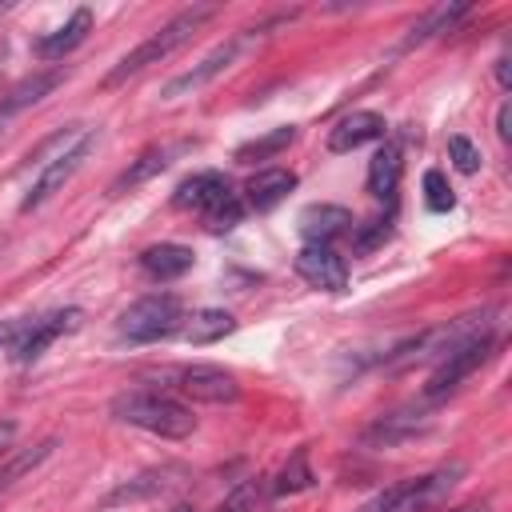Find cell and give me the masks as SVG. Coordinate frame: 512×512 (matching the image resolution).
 I'll list each match as a JSON object with an SVG mask.
<instances>
[{"mask_svg":"<svg viewBox=\"0 0 512 512\" xmlns=\"http://www.w3.org/2000/svg\"><path fill=\"white\" fill-rule=\"evenodd\" d=\"M460 468H436V472H424V476H412V480H400L392 488H384L376 500H368L360 512H424L432 508L452 484H456Z\"/></svg>","mask_w":512,"mask_h":512,"instance_id":"6","label":"cell"},{"mask_svg":"<svg viewBox=\"0 0 512 512\" xmlns=\"http://www.w3.org/2000/svg\"><path fill=\"white\" fill-rule=\"evenodd\" d=\"M144 380H156L160 388H172L196 404H232L240 396V384L228 368L220 364H172V368H152Z\"/></svg>","mask_w":512,"mask_h":512,"instance_id":"4","label":"cell"},{"mask_svg":"<svg viewBox=\"0 0 512 512\" xmlns=\"http://www.w3.org/2000/svg\"><path fill=\"white\" fill-rule=\"evenodd\" d=\"M464 12H468V4H440V8H432V12H428L420 24H412V28H408V44H424L428 36L448 32V28H452V24H456Z\"/></svg>","mask_w":512,"mask_h":512,"instance_id":"25","label":"cell"},{"mask_svg":"<svg viewBox=\"0 0 512 512\" xmlns=\"http://www.w3.org/2000/svg\"><path fill=\"white\" fill-rule=\"evenodd\" d=\"M20 332V320H0V352H8V344L16 340Z\"/></svg>","mask_w":512,"mask_h":512,"instance_id":"32","label":"cell"},{"mask_svg":"<svg viewBox=\"0 0 512 512\" xmlns=\"http://www.w3.org/2000/svg\"><path fill=\"white\" fill-rule=\"evenodd\" d=\"M4 12H8V4H0V16H4Z\"/></svg>","mask_w":512,"mask_h":512,"instance_id":"38","label":"cell"},{"mask_svg":"<svg viewBox=\"0 0 512 512\" xmlns=\"http://www.w3.org/2000/svg\"><path fill=\"white\" fill-rule=\"evenodd\" d=\"M108 412H112V420L132 424V428H144V432L164 436V440H184L196 428L192 408L180 404L176 396L160 392V388H128V392H116L112 404H108Z\"/></svg>","mask_w":512,"mask_h":512,"instance_id":"1","label":"cell"},{"mask_svg":"<svg viewBox=\"0 0 512 512\" xmlns=\"http://www.w3.org/2000/svg\"><path fill=\"white\" fill-rule=\"evenodd\" d=\"M228 196H236V192H232V184H228L224 172H192V176H184L176 184V196L172 200H176V208H192V212L208 216Z\"/></svg>","mask_w":512,"mask_h":512,"instance_id":"13","label":"cell"},{"mask_svg":"<svg viewBox=\"0 0 512 512\" xmlns=\"http://www.w3.org/2000/svg\"><path fill=\"white\" fill-rule=\"evenodd\" d=\"M192 264H196L192 248H188V244H172V240L152 244V248L140 252V268H144V276H152V280H160V284L180 280Z\"/></svg>","mask_w":512,"mask_h":512,"instance_id":"18","label":"cell"},{"mask_svg":"<svg viewBox=\"0 0 512 512\" xmlns=\"http://www.w3.org/2000/svg\"><path fill=\"white\" fill-rule=\"evenodd\" d=\"M296 276L320 292H340L348 284V264L336 248L328 244H304L296 252Z\"/></svg>","mask_w":512,"mask_h":512,"instance_id":"11","label":"cell"},{"mask_svg":"<svg viewBox=\"0 0 512 512\" xmlns=\"http://www.w3.org/2000/svg\"><path fill=\"white\" fill-rule=\"evenodd\" d=\"M240 216H244V200L240 196H228L224 204H216L208 216H200L204 224H208V232H232L236 224H240Z\"/></svg>","mask_w":512,"mask_h":512,"instance_id":"29","label":"cell"},{"mask_svg":"<svg viewBox=\"0 0 512 512\" xmlns=\"http://www.w3.org/2000/svg\"><path fill=\"white\" fill-rule=\"evenodd\" d=\"M312 468H308V448H296L292 456H288V464L280 468V476H276V496H292V492H304V488H312Z\"/></svg>","mask_w":512,"mask_h":512,"instance_id":"26","label":"cell"},{"mask_svg":"<svg viewBox=\"0 0 512 512\" xmlns=\"http://www.w3.org/2000/svg\"><path fill=\"white\" fill-rule=\"evenodd\" d=\"M240 48H244V36H232V40H224V44H216L200 64H192L188 72H180V76H172L168 84H164V100H180V96H192V92H200L204 84H212L220 72H228L232 64H236V56H240Z\"/></svg>","mask_w":512,"mask_h":512,"instance_id":"10","label":"cell"},{"mask_svg":"<svg viewBox=\"0 0 512 512\" xmlns=\"http://www.w3.org/2000/svg\"><path fill=\"white\" fill-rule=\"evenodd\" d=\"M448 512H488V504H460V508H448Z\"/></svg>","mask_w":512,"mask_h":512,"instance_id":"36","label":"cell"},{"mask_svg":"<svg viewBox=\"0 0 512 512\" xmlns=\"http://www.w3.org/2000/svg\"><path fill=\"white\" fill-rule=\"evenodd\" d=\"M180 300L172 292H152V296H140L136 304H128L116 320V340L124 344H152V340H164L172 332H180Z\"/></svg>","mask_w":512,"mask_h":512,"instance_id":"5","label":"cell"},{"mask_svg":"<svg viewBox=\"0 0 512 512\" xmlns=\"http://www.w3.org/2000/svg\"><path fill=\"white\" fill-rule=\"evenodd\" d=\"M12 436H16V424H12V420H4V424H0V452L8 448V440H12Z\"/></svg>","mask_w":512,"mask_h":512,"instance_id":"34","label":"cell"},{"mask_svg":"<svg viewBox=\"0 0 512 512\" xmlns=\"http://www.w3.org/2000/svg\"><path fill=\"white\" fill-rule=\"evenodd\" d=\"M216 16V4H192V8H184V12H176L160 32H152L144 44H136L108 76H104V88H116V84H124L128 76H136V72H144L148 64H160V60H168L176 48H184L188 40H192V32H200V24L204 20H212Z\"/></svg>","mask_w":512,"mask_h":512,"instance_id":"2","label":"cell"},{"mask_svg":"<svg viewBox=\"0 0 512 512\" xmlns=\"http://www.w3.org/2000/svg\"><path fill=\"white\" fill-rule=\"evenodd\" d=\"M256 500H260V480L248 476V480H240V484L216 504V512H256Z\"/></svg>","mask_w":512,"mask_h":512,"instance_id":"28","label":"cell"},{"mask_svg":"<svg viewBox=\"0 0 512 512\" xmlns=\"http://www.w3.org/2000/svg\"><path fill=\"white\" fill-rule=\"evenodd\" d=\"M88 28H92V12H88V8H76L60 28H52V32H44V36H36L32 52H36L40 60H64L76 44H84Z\"/></svg>","mask_w":512,"mask_h":512,"instance_id":"16","label":"cell"},{"mask_svg":"<svg viewBox=\"0 0 512 512\" xmlns=\"http://www.w3.org/2000/svg\"><path fill=\"white\" fill-rule=\"evenodd\" d=\"M172 512H192V508H188V504H180V508H172Z\"/></svg>","mask_w":512,"mask_h":512,"instance_id":"37","label":"cell"},{"mask_svg":"<svg viewBox=\"0 0 512 512\" xmlns=\"http://www.w3.org/2000/svg\"><path fill=\"white\" fill-rule=\"evenodd\" d=\"M424 204H428V212H448L456 204V196H452V188H448V180H444L440 168H428L424 172Z\"/></svg>","mask_w":512,"mask_h":512,"instance_id":"27","label":"cell"},{"mask_svg":"<svg viewBox=\"0 0 512 512\" xmlns=\"http://www.w3.org/2000/svg\"><path fill=\"white\" fill-rule=\"evenodd\" d=\"M496 80H500V88H508V56L496 60Z\"/></svg>","mask_w":512,"mask_h":512,"instance_id":"35","label":"cell"},{"mask_svg":"<svg viewBox=\"0 0 512 512\" xmlns=\"http://www.w3.org/2000/svg\"><path fill=\"white\" fill-rule=\"evenodd\" d=\"M384 236H388V220H372V228L356 236V252H372V248H376Z\"/></svg>","mask_w":512,"mask_h":512,"instance_id":"31","label":"cell"},{"mask_svg":"<svg viewBox=\"0 0 512 512\" xmlns=\"http://www.w3.org/2000/svg\"><path fill=\"white\" fill-rule=\"evenodd\" d=\"M488 328H492V308H484V312H464V316H456V320H448V324H440V328H428V332H420V336L396 344V348L388 352V364H392V368L436 364V360H444L456 344H464V340H472L476 332H488Z\"/></svg>","mask_w":512,"mask_h":512,"instance_id":"3","label":"cell"},{"mask_svg":"<svg viewBox=\"0 0 512 512\" xmlns=\"http://www.w3.org/2000/svg\"><path fill=\"white\" fill-rule=\"evenodd\" d=\"M388 136V120L380 112H348L340 116L332 128H328V152H352V148H364L372 140H384Z\"/></svg>","mask_w":512,"mask_h":512,"instance_id":"12","label":"cell"},{"mask_svg":"<svg viewBox=\"0 0 512 512\" xmlns=\"http://www.w3.org/2000/svg\"><path fill=\"white\" fill-rule=\"evenodd\" d=\"M496 132H500V140L512 136V128H508V104H500V112H496Z\"/></svg>","mask_w":512,"mask_h":512,"instance_id":"33","label":"cell"},{"mask_svg":"<svg viewBox=\"0 0 512 512\" xmlns=\"http://www.w3.org/2000/svg\"><path fill=\"white\" fill-rule=\"evenodd\" d=\"M428 428V416L424 412H388L380 416L376 424L364 428V444H376V448H392L400 440H412Z\"/></svg>","mask_w":512,"mask_h":512,"instance_id":"19","label":"cell"},{"mask_svg":"<svg viewBox=\"0 0 512 512\" xmlns=\"http://www.w3.org/2000/svg\"><path fill=\"white\" fill-rule=\"evenodd\" d=\"M492 348H496L492 328H488V332H476V336L464 340V344H456L444 360H436V368H432V376H428V384H424V400H444L448 392H456V388L492 356Z\"/></svg>","mask_w":512,"mask_h":512,"instance_id":"7","label":"cell"},{"mask_svg":"<svg viewBox=\"0 0 512 512\" xmlns=\"http://www.w3.org/2000/svg\"><path fill=\"white\" fill-rule=\"evenodd\" d=\"M80 328V308H56L48 316H32V320H20V332L16 340L8 344V356L16 364H36L60 336L76 332Z\"/></svg>","mask_w":512,"mask_h":512,"instance_id":"8","label":"cell"},{"mask_svg":"<svg viewBox=\"0 0 512 512\" xmlns=\"http://www.w3.org/2000/svg\"><path fill=\"white\" fill-rule=\"evenodd\" d=\"M448 156L460 172H476L480 168V148L468 136H448Z\"/></svg>","mask_w":512,"mask_h":512,"instance_id":"30","label":"cell"},{"mask_svg":"<svg viewBox=\"0 0 512 512\" xmlns=\"http://www.w3.org/2000/svg\"><path fill=\"white\" fill-rule=\"evenodd\" d=\"M296 140V128L292 124H280V128H268V132H260L256 140H248V144H240L236 148V160L240 164H256V160H272V156H280L288 144Z\"/></svg>","mask_w":512,"mask_h":512,"instance_id":"23","label":"cell"},{"mask_svg":"<svg viewBox=\"0 0 512 512\" xmlns=\"http://www.w3.org/2000/svg\"><path fill=\"white\" fill-rule=\"evenodd\" d=\"M52 448H56V440H40L36 448H24V452H16L4 468H0V496L20 480V476H28V472H36L48 456H52Z\"/></svg>","mask_w":512,"mask_h":512,"instance_id":"24","label":"cell"},{"mask_svg":"<svg viewBox=\"0 0 512 512\" xmlns=\"http://www.w3.org/2000/svg\"><path fill=\"white\" fill-rule=\"evenodd\" d=\"M400 168H404V160H400V148L396 144L376 148L372 160H368V196L392 200L396 196V184H400Z\"/></svg>","mask_w":512,"mask_h":512,"instance_id":"21","label":"cell"},{"mask_svg":"<svg viewBox=\"0 0 512 512\" xmlns=\"http://www.w3.org/2000/svg\"><path fill=\"white\" fill-rule=\"evenodd\" d=\"M92 144H96V136L92 132H84L72 148H64L60 156H52L48 164H40V176L32 180V188L24 192V200H20V212H32V208H40L48 196H56L76 172H80V164L88 160V152H92Z\"/></svg>","mask_w":512,"mask_h":512,"instance_id":"9","label":"cell"},{"mask_svg":"<svg viewBox=\"0 0 512 512\" xmlns=\"http://www.w3.org/2000/svg\"><path fill=\"white\" fill-rule=\"evenodd\" d=\"M296 228L308 244H328L332 248V240L352 236V212L340 208V204H308L296 216Z\"/></svg>","mask_w":512,"mask_h":512,"instance_id":"14","label":"cell"},{"mask_svg":"<svg viewBox=\"0 0 512 512\" xmlns=\"http://www.w3.org/2000/svg\"><path fill=\"white\" fill-rule=\"evenodd\" d=\"M188 144H152V148H144L112 184H108V192L112 196H124V192H132V188H140L144 180H152L156 172H164L168 164H172V156H180Z\"/></svg>","mask_w":512,"mask_h":512,"instance_id":"15","label":"cell"},{"mask_svg":"<svg viewBox=\"0 0 512 512\" xmlns=\"http://www.w3.org/2000/svg\"><path fill=\"white\" fill-rule=\"evenodd\" d=\"M64 80V68H48V72H36V76H28V80H20L12 92H8V100L0 104V116L8 120L12 112H20V108H28V104H36V100H44L56 84Z\"/></svg>","mask_w":512,"mask_h":512,"instance_id":"22","label":"cell"},{"mask_svg":"<svg viewBox=\"0 0 512 512\" xmlns=\"http://www.w3.org/2000/svg\"><path fill=\"white\" fill-rule=\"evenodd\" d=\"M232 328H236V320H232V312H224V308H196L192 316L180 320V336H184L188 344H196V348L224 340Z\"/></svg>","mask_w":512,"mask_h":512,"instance_id":"20","label":"cell"},{"mask_svg":"<svg viewBox=\"0 0 512 512\" xmlns=\"http://www.w3.org/2000/svg\"><path fill=\"white\" fill-rule=\"evenodd\" d=\"M292 188H296V172H288V168H260V172L248 176V184H244V208L268 212V208H276Z\"/></svg>","mask_w":512,"mask_h":512,"instance_id":"17","label":"cell"}]
</instances>
